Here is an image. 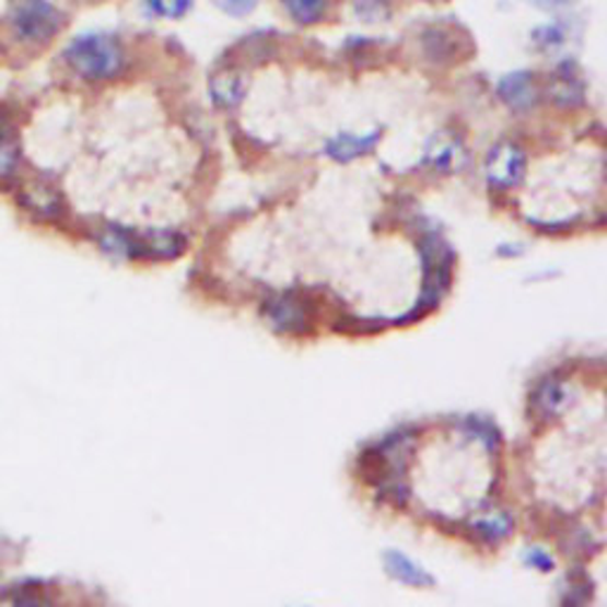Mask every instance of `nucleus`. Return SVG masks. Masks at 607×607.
<instances>
[{
	"mask_svg": "<svg viewBox=\"0 0 607 607\" xmlns=\"http://www.w3.org/2000/svg\"><path fill=\"white\" fill-rule=\"evenodd\" d=\"M69 72L83 81L103 83L119 79L129 67V48L124 38L109 32H83L69 40L65 52Z\"/></svg>",
	"mask_w": 607,
	"mask_h": 607,
	"instance_id": "obj_1",
	"label": "nucleus"
},
{
	"mask_svg": "<svg viewBox=\"0 0 607 607\" xmlns=\"http://www.w3.org/2000/svg\"><path fill=\"white\" fill-rule=\"evenodd\" d=\"M67 24L65 12L52 0H15L8 12V32L20 46H48Z\"/></svg>",
	"mask_w": 607,
	"mask_h": 607,
	"instance_id": "obj_2",
	"label": "nucleus"
},
{
	"mask_svg": "<svg viewBox=\"0 0 607 607\" xmlns=\"http://www.w3.org/2000/svg\"><path fill=\"white\" fill-rule=\"evenodd\" d=\"M487 178L499 188H513L525 174V152L513 143H501L489 152L485 162Z\"/></svg>",
	"mask_w": 607,
	"mask_h": 607,
	"instance_id": "obj_3",
	"label": "nucleus"
},
{
	"mask_svg": "<svg viewBox=\"0 0 607 607\" xmlns=\"http://www.w3.org/2000/svg\"><path fill=\"white\" fill-rule=\"evenodd\" d=\"M499 95L501 101L513 107L517 112H525L534 105L536 101V86H534V77L529 72H513L505 74L499 81Z\"/></svg>",
	"mask_w": 607,
	"mask_h": 607,
	"instance_id": "obj_4",
	"label": "nucleus"
},
{
	"mask_svg": "<svg viewBox=\"0 0 607 607\" xmlns=\"http://www.w3.org/2000/svg\"><path fill=\"white\" fill-rule=\"evenodd\" d=\"M380 140V133H340L335 136L330 143H328V154L337 162H351V160H359L363 154H369Z\"/></svg>",
	"mask_w": 607,
	"mask_h": 607,
	"instance_id": "obj_5",
	"label": "nucleus"
},
{
	"mask_svg": "<svg viewBox=\"0 0 607 607\" xmlns=\"http://www.w3.org/2000/svg\"><path fill=\"white\" fill-rule=\"evenodd\" d=\"M266 316L282 332H300L306 323L304 306L292 296H280L266 306Z\"/></svg>",
	"mask_w": 607,
	"mask_h": 607,
	"instance_id": "obj_6",
	"label": "nucleus"
},
{
	"mask_svg": "<svg viewBox=\"0 0 607 607\" xmlns=\"http://www.w3.org/2000/svg\"><path fill=\"white\" fill-rule=\"evenodd\" d=\"M209 91H211V97H214V103L221 109H233V107L243 103L247 83H245L243 77L235 74V72H221L217 77H211Z\"/></svg>",
	"mask_w": 607,
	"mask_h": 607,
	"instance_id": "obj_7",
	"label": "nucleus"
},
{
	"mask_svg": "<svg viewBox=\"0 0 607 607\" xmlns=\"http://www.w3.org/2000/svg\"><path fill=\"white\" fill-rule=\"evenodd\" d=\"M463 160V150L458 145V140H454L446 133L434 136L428 145V162L436 168V172H454V168Z\"/></svg>",
	"mask_w": 607,
	"mask_h": 607,
	"instance_id": "obj_8",
	"label": "nucleus"
},
{
	"mask_svg": "<svg viewBox=\"0 0 607 607\" xmlns=\"http://www.w3.org/2000/svg\"><path fill=\"white\" fill-rule=\"evenodd\" d=\"M385 560H387L389 574L397 576L399 582H404L408 586H428V584H432V579L425 572H422L418 564H413L406 556L397 553V550H392V553H387Z\"/></svg>",
	"mask_w": 607,
	"mask_h": 607,
	"instance_id": "obj_9",
	"label": "nucleus"
},
{
	"mask_svg": "<svg viewBox=\"0 0 607 607\" xmlns=\"http://www.w3.org/2000/svg\"><path fill=\"white\" fill-rule=\"evenodd\" d=\"M148 20H183L192 10V0H140Z\"/></svg>",
	"mask_w": 607,
	"mask_h": 607,
	"instance_id": "obj_10",
	"label": "nucleus"
},
{
	"mask_svg": "<svg viewBox=\"0 0 607 607\" xmlns=\"http://www.w3.org/2000/svg\"><path fill=\"white\" fill-rule=\"evenodd\" d=\"M550 97L562 107H574L582 103V83L576 81L574 72H562L550 81Z\"/></svg>",
	"mask_w": 607,
	"mask_h": 607,
	"instance_id": "obj_11",
	"label": "nucleus"
},
{
	"mask_svg": "<svg viewBox=\"0 0 607 607\" xmlns=\"http://www.w3.org/2000/svg\"><path fill=\"white\" fill-rule=\"evenodd\" d=\"M511 529H513V520H511V515H505V513L479 517L475 522V527H472V532L479 536V539L491 541V544L505 539V536L511 534Z\"/></svg>",
	"mask_w": 607,
	"mask_h": 607,
	"instance_id": "obj_12",
	"label": "nucleus"
},
{
	"mask_svg": "<svg viewBox=\"0 0 607 607\" xmlns=\"http://www.w3.org/2000/svg\"><path fill=\"white\" fill-rule=\"evenodd\" d=\"M288 15L300 24H316L326 15L328 0H282Z\"/></svg>",
	"mask_w": 607,
	"mask_h": 607,
	"instance_id": "obj_13",
	"label": "nucleus"
},
{
	"mask_svg": "<svg viewBox=\"0 0 607 607\" xmlns=\"http://www.w3.org/2000/svg\"><path fill=\"white\" fill-rule=\"evenodd\" d=\"M20 143L10 133H0V180H8L17 174L20 168Z\"/></svg>",
	"mask_w": 607,
	"mask_h": 607,
	"instance_id": "obj_14",
	"label": "nucleus"
},
{
	"mask_svg": "<svg viewBox=\"0 0 607 607\" xmlns=\"http://www.w3.org/2000/svg\"><path fill=\"white\" fill-rule=\"evenodd\" d=\"M564 399H568V392H564V385L558 383V380H546V383L539 387V408L541 413L546 416H556L562 411Z\"/></svg>",
	"mask_w": 607,
	"mask_h": 607,
	"instance_id": "obj_15",
	"label": "nucleus"
},
{
	"mask_svg": "<svg viewBox=\"0 0 607 607\" xmlns=\"http://www.w3.org/2000/svg\"><path fill=\"white\" fill-rule=\"evenodd\" d=\"M354 12L363 22H385L389 17L387 0H357Z\"/></svg>",
	"mask_w": 607,
	"mask_h": 607,
	"instance_id": "obj_16",
	"label": "nucleus"
},
{
	"mask_svg": "<svg viewBox=\"0 0 607 607\" xmlns=\"http://www.w3.org/2000/svg\"><path fill=\"white\" fill-rule=\"evenodd\" d=\"M217 5L231 17H245L257 8V0H217Z\"/></svg>",
	"mask_w": 607,
	"mask_h": 607,
	"instance_id": "obj_17",
	"label": "nucleus"
},
{
	"mask_svg": "<svg viewBox=\"0 0 607 607\" xmlns=\"http://www.w3.org/2000/svg\"><path fill=\"white\" fill-rule=\"evenodd\" d=\"M525 560H527V564H532V568L541 570V572L553 570V558H550L548 553H544V550H539V548H532Z\"/></svg>",
	"mask_w": 607,
	"mask_h": 607,
	"instance_id": "obj_18",
	"label": "nucleus"
},
{
	"mask_svg": "<svg viewBox=\"0 0 607 607\" xmlns=\"http://www.w3.org/2000/svg\"><path fill=\"white\" fill-rule=\"evenodd\" d=\"M527 3L539 10H558L562 5H568L570 0H527Z\"/></svg>",
	"mask_w": 607,
	"mask_h": 607,
	"instance_id": "obj_19",
	"label": "nucleus"
}]
</instances>
